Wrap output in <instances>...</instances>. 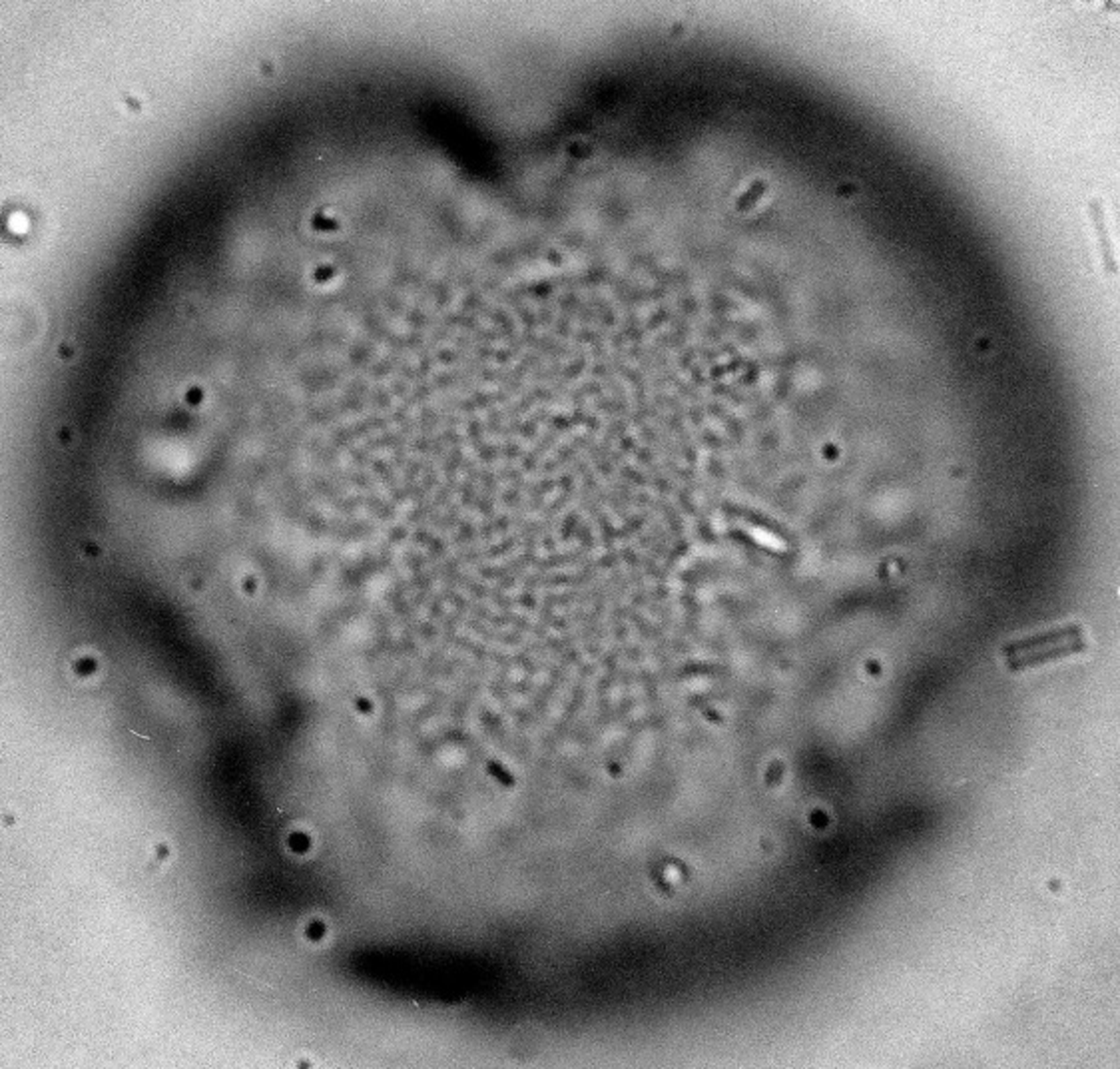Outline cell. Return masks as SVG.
<instances>
[{"label": "cell", "instance_id": "1", "mask_svg": "<svg viewBox=\"0 0 1120 1069\" xmlns=\"http://www.w3.org/2000/svg\"><path fill=\"white\" fill-rule=\"evenodd\" d=\"M1081 639H1082V629L1079 625H1073V627L1049 630L1045 634H1034V637L1009 643V645L1002 646V655H1005L1009 659V657H1017V655L1033 653V650H1043V648H1049V646L1066 645V643L1081 641Z\"/></svg>", "mask_w": 1120, "mask_h": 1069}, {"label": "cell", "instance_id": "2", "mask_svg": "<svg viewBox=\"0 0 1120 1069\" xmlns=\"http://www.w3.org/2000/svg\"><path fill=\"white\" fill-rule=\"evenodd\" d=\"M1084 648H1086V643L1081 639V641H1073V643H1066V645L1049 646V648H1043V650H1033V653L1009 657L1007 659V668H1009V671L1017 673V671H1023V668H1031V666H1036V664H1045V662H1050V661H1057V659H1065V657L1082 653Z\"/></svg>", "mask_w": 1120, "mask_h": 1069}, {"label": "cell", "instance_id": "3", "mask_svg": "<svg viewBox=\"0 0 1120 1069\" xmlns=\"http://www.w3.org/2000/svg\"><path fill=\"white\" fill-rule=\"evenodd\" d=\"M1091 214H1093V222L1096 228V236H1098V246H1100V254H1102V263L1107 265V270L1114 272L1116 270V260H1114V249H1112V242L1107 233V224H1105V212H1102V206L1093 199L1091 202Z\"/></svg>", "mask_w": 1120, "mask_h": 1069}]
</instances>
